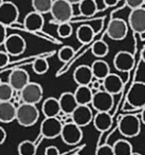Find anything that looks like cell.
<instances>
[{
  "instance_id": "46",
  "label": "cell",
  "mask_w": 145,
  "mask_h": 155,
  "mask_svg": "<svg viewBox=\"0 0 145 155\" xmlns=\"http://www.w3.org/2000/svg\"><path fill=\"white\" fill-rule=\"evenodd\" d=\"M3 1H5V0H0V5H1V3H2Z\"/></svg>"
},
{
  "instance_id": "6",
  "label": "cell",
  "mask_w": 145,
  "mask_h": 155,
  "mask_svg": "<svg viewBox=\"0 0 145 155\" xmlns=\"http://www.w3.org/2000/svg\"><path fill=\"white\" fill-rule=\"evenodd\" d=\"M60 137L68 146H75L83 139V130L73 122L64 123Z\"/></svg>"
},
{
  "instance_id": "25",
  "label": "cell",
  "mask_w": 145,
  "mask_h": 155,
  "mask_svg": "<svg viewBox=\"0 0 145 155\" xmlns=\"http://www.w3.org/2000/svg\"><path fill=\"white\" fill-rule=\"evenodd\" d=\"M94 32L93 28L89 25H82L76 30V38L82 44H89L93 38Z\"/></svg>"
},
{
  "instance_id": "18",
  "label": "cell",
  "mask_w": 145,
  "mask_h": 155,
  "mask_svg": "<svg viewBox=\"0 0 145 155\" xmlns=\"http://www.w3.org/2000/svg\"><path fill=\"white\" fill-rule=\"evenodd\" d=\"M73 80L79 86H89L91 81L93 80L91 67L88 65H81L76 67L73 72Z\"/></svg>"
},
{
  "instance_id": "1",
  "label": "cell",
  "mask_w": 145,
  "mask_h": 155,
  "mask_svg": "<svg viewBox=\"0 0 145 155\" xmlns=\"http://www.w3.org/2000/svg\"><path fill=\"white\" fill-rule=\"evenodd\" d=\"M39 110L34 104L21 103L16 108V119L15 120L21 127H32L38 121Z\"/></svg>"
},
{
  "instance_id": "35",
  "label": "cell",
  "mask_w": 145,
  "mask_h": 155,
  "mask_svg": "<svg viewBox=\"0 0 145 155\" xmlns=\"http://www.w3.org/2000/svg\"><path fill=\"white\" fill-rule=\"evenodd\" d=\"M95 155H114L112 150V146L110 144H102L98 148Z\"/></svg>"
},
{
  "instance_id": "17",
  "label": "cell",
  "mask_w": 145,
  "mask_h": 155,
  "mask_svg": "<svg viewBox=\"0 0 145 155\" xmlns=\"http://www.w3.org/2000/svg\"><path fill=\"white\" fill-rule=\"evenodd\" d=\"M45 25L44 15L33 11L26 15L24 19V27L30 32H38L41 31Z\"/></svg>"
},
{
  "instance_id": "34",
  "label": "cell",
  "mask_w": 145,
  "mask_h": 155,
  "mask_svg": "<svg viewBox=\"0 0 145 155\" xmlns=\"http://www.w3.org/2000/svg\"><path fill=\"white\" fill-rule=\"evenodd\" d=\"M73 33V28L70 22H62L57 26V35L62 38H69Z\"/></svg>"
},
{
  "instance_id": "26",
  "label": "cell",
  "mask_w": 145,
  "mask_h": 155,
  "mask_svg": "<svg viewBox=\"0 0 145 155\" xmlns=\"http://www.w3.org/2000/svg\"><path fill=\"white\" fill-rule=\"evenodd\" d=\"M79 10L84 17H92L98 12V3L95 0H82L79 3Z\"/></svg>"
},
{
  "instance_id": "43",
  "label": "cell",
  "mask_w": 145,
  "mask_h": 155,
  "mask_svg": "<svg viewBox=\"0 0 145 155\" xmlns=\"http://www.w3.org/2000/svg\"><path fill=\"white\" fill-rule=\"evenodd\" d=\"M141 58H142V61L145 63V46L143 47L142 51H141Z\"/></svg>"
},
{
  "instance_id": "32",
  "label": "cell",
  "mask_w": 145,
  "mask_h": 155,
  "mask_svg": "<svg viewBox=\"0 0 145 155\" xmlns=\"http://www.w3.org/2000/svg\"><path fill=\"white\" fill-rule=\"evenodd\" d=\"M32 68L36 74H45L48 70H49V63L46 58H38L33 62L32 64Z\"/></svg>"
},
{
  "instance_id": "44",
  "label": "cell",
  "mask_w": 145,
  "mask_h": 155,
  "mask_svg": "<svg viewBox=\"0 0 145 155\" xmlns=\"http://www.w3.org/2000/svg\"><path fill=\"white\" fill-rule=\"evenodd\" d=\"M141 121L145 124V110H143V112L141 113Z\"/></svg>"
},
{
  "instance_id": "15",
  "label": "cell",
  "mask_w": 145,
  "mask_h": 155,
  "mask_svg": "<svg viewBox=\"0 0 145 155\" xmlns=\"http://www.w3.org/2000/svg\"><path fill=\"white\" fill-rule=\"evenodd\" d=\"M134 65V58L128 51H119L113 58V66L117 70L128 72Z\"/></svg>"
},
{
  "instance_id": "40",
  "label": "cell",
  "mask_w": 145,
  "mask_h": 155,
  "mask_svg": "<svg viewBox=\"0 0 145 155\" xmlns=\"http://www.w3.org/2000/svg\"><path fill=\"white\" fill-rule=\"evenodd\" d=\"M5 139H7V132L2 127H0V146L5 143Z\"/></svg>"
},
{
  "instance_id": "33",
  "label": "cell",
  "mask_w": 145,
  "mask_h": 155,
  "mask_svg": "<svg viewBox=\"0 0 145 155\" xmlns=\"http://www.w3.org/2000/svg\"><path fill=\"white\" fill-rule=\"evenodd\" d=\"M57 55L60 62L66 63L73 58V55H74V49L71 46H64V47H62L58 50Z\"/></svg>"
},
{
  "instance_id": "27",
  "label": "cell",
  "mask_w": 145,
  "mask_h": 155,
  "mask_svg": "<svg viewBox=\"0 0 145 155\" xmlns=\"http://www.w3.org/2000/svg\"><path fill=\"white\" fill-rule=\"evenodd\" d=\"M114 155H131L134 152L132 144L126 139H119L112 144Z\"/></svg>"
},
{
  "instance_id": "28",
  "label": "cell",
  "mask_w": 145,
  "mask_h": 155,
  "mask_svg": "<svg viewBox=\"0 0 145 155\" xmlns=\"http://www.w3.org/2000/svg\"><path fill=\"white\" fill-rule=\"evenodd\" d=\"M52 5H53V0H32L33 10L41 15L50 13Z\"/></svg>"
},
{
  "instance_id": "8",
  "label": "cell",
  "mask_w": 145,
  "mask_h": 155,
  "mask_svg": "<svg viewBox=\"0 0 145 155\" xmlns=\"http://www.w3.org/2000/svg\"><path fill=\"white\" fill-rule=\"evenodd\" d=\"M62 129L63 122L57 117L45 118L40 124V135L47 139H54L60 136Z\"/></svg>"
},
{
  "instance_id": "12",
  "label": "cell",
  "mask_w": 145,
  "mask_h": 155,
  "mask_svg": "<svg viewBox=\"0 0 145 155\" xmlns=\"http://www.w3.org/2000/svg\"><path fill=\"white\" fill-rule=\"evenodd\" d=\"M128 27L138 34L145 33V8L131 10L128 15Z\"/></svg>"
},
{
  "instance_id": "4",
  "label": "cell",
  "mask_w": 145,
  "mask_h": 155,
  "mask_svg": "<svg viewBox=\"0 0 145 155\" xmlns=\"http://www.w3.org/2000/svg\"><path fill=\"white\" fill-rule=\"evenodd\" d=\"M19 95L22 103L34 104V105H36L43 99L44 89L40 84H38L36 82H31L30 81L19 91Z\"/></svg>"
},
{
  "instance_id": "39",
  "label": "cell",
  "mask_w": 145,
  "mask_h": 155,
  "mask_svg": "<svg viewBox=\"0 0 145 155\" xmlns=\"http://www.w3.org/2000/svg\"><path fill=\"white\" fill-rule=\"evenodd\" d=\"M45 155H60V150L55 146H49L45 149Z\"/></svg>"
},
{
  "instance_id": "16",
  "label": "cell",
  "mask_w": 145,
  "mask_h": 155,
  "mask_svg": "<svg viewBox=\"0 0 145 155\" xmlns=\"http://www.w3.org/2000/svg\"><path fill=\"white\" fill-rule=\"evenodd\" d=\"M102 85L104 87V91L112 96L118 95V94L121 93L123 91V86H124L123 80L121 79V77L111 72L102 81Z\"/></svg>"
},
{
  "instance_id": "24",
  "label": "cell",
  "mask_w": 145,
  "mask_h": 155,
  "mask_svg": "<svg viewBox=\"0 0 145 155\" xmlns=\"http://www.w3.org/2000/svg\"><path fill=\"white\" fill-rule=\"evenodd\" d=\"M73 95L79 105H89L91 103L93 91L89 86H77Z\"/></svg>"
},
{
  "instance_id": "45",
  "label": "cell",
  "mask_w": 145,
  "mask_h": 155,
  "mask_svg": "<svg viewBox=\"0 0 145 155\" xmlns=\"http://www.w3.org/2000/svg\"><path fill=\"white\" fill-rule=\"evenodd\" d=\"M131 155H142V154H140V153H136V152H132V153H131Z\"/></svg>"
},
{
  "instance_id": "3",
  "label": "cell",
  "mask_w": 145,
  "mask_h": 155,
  "mask_svg": "<svg viewBox=\"0 0 145 155\" xmlns=\"http://www.w3.org/2000/svg\"><path fill=\"white\" fill-rule=\"evenodd\" d=\"M50 13L58 24L69 22L73 17V7L66 0H53Z\"/></svg>"
},
{
  "instance_id": "36",
  "label": "cell",
  "mask_w": 145,
  "mask_h": 155,
  "mask_svg": "<svg viewBox=\"0 0 145 155\" xmlns=\"http://www.w3.org/2000/svg\"><path fill=\"white\" fill-rule=\"evenodd\" d=\"M125 3L130 10H134L144 5L145 0H125Z\"/></svg>"
},
{
  "instance_id": "11",
  "label": "cell",
  "mask_w": 145,
  "mask_h": 155,
  "mask_svg": "<svg viewBox=\"0 0 145 155\" xmlns=\"http://www.w3.org/2000/svg\"><path fill=\"white\" fill-rule=\"evenodd\" d=\"M113 96L103 89L93 93L90 104L96 112H110L113 106Z\"/></svg>"
},
{
  "instance_id": "5",
  "label": "cell",
  "mask_w": 145,
  "mask_h": 155,
  "mask_svg": "<svg viewBox=\"0 0 145 155\" xmlns=\"http://www.w3.org/2000/svg\"><path fill=\"white\" fill-rule=\"evenodd\" d=\"M19 10L12 1H3L0 5V24L5 27L13 26L18 21Z\"/></svg>"
},
{
  "instance_id": "42",
  "label": "cell",
  "mask_w": 145,
  "mask_h": 155,
  "mask_svg": "<svg viewBox=\"0 0 145 155\" xmlns=\"http://www.w3.org/2000/svg\"><path fill=\"white\" fill-rule=\"evenodd\" d=\"M66 1H68L69 3H70V5H79V2H81L82 0H66Z\"/></svg>"
},
{
  "instance_id": "19",
  "label": "cell",
  "mask_w": 145,
  "mask_h": 155,
  "mask_svg": "<svg viewBox=\"0 0 145 155\" xmlns=\"http://www.w3.org/2000/svg\"><path fill=\"white\" fill-rule=\"evenodd\" d=\"M58 102H60V110L66 115H71L73 110L76 108V106L79 105L73 93H70V91L63 93L58 99Z\"/></svg>"
},
{
  "instance_id": "37",
  "label": "cell",
  "mask_w": 145,
  "mask_h": 155,
  "mask_svg": "<svg viewBox=\"0 0 145 155\" xmlns=\"http://www.w3.org/2000/svg\"><path fill=\"white\" fill-rule=\"evenodd\" d=\"M10 62V55L5 51H0V69L7 67Z\"/></svg>"
},
{
  "instance_id": "41",
  "label": "cell",
  "mask_w": 145,
  "mask_h": 155,
  "mask_svg": "<svg viewBox=\"0 0 145 155\" xmlns=\"http://www.w3.org/2000/svg\"><path fill=\"white\" fill-rule=\"evenodd\" d=\"M119 2V0H103V3L106 8H111L117 5V3Z\"/></svg>"
},
{
  "instance_id": "47",
  "label": "cell",
  "mask_w": 145,
  "mask_h": 155,
  "mask_svg": "<svg viewBox=\"0 0 145 155\" xmlns=\"http://www.w3.org/2000/svg\"><path fill=\"white\" fill-rule=\"evenodd\" d=\"M72 155H79V154H72Z\"/></svg>"
},
{
  "instance_id": "13",
  "label": "cell",
  "mask_w": 145,
  "mask_h": 155,
  "mask_svg": "<svg viewBox=\"0 0 145 155\" xmlns=\"http://www.w3.org/2000/svg\"><path fill=\"white\" fill-rule=\"evenodd\" d=\"M71 118L73 123L79 125V127H84L92 122L93 113L89 105H77L71 114Z\"/></svg>"
},
{
  "instance_id": "14",
  "label": "cell",
  "mask_w": 145,
  "mask_h": 155,
  "mask_svg": "<svg viewBox=\"0 0 145 155\" xmlns=\"http://www.w3.org/2000/svg\"><path fill=\"white\" fill-rule=\"evenodd\" d=\"M30 82V75L24 69H14L9 75V84L15 91H20Z\"/></svg>"
},
{
  "instance_id": "20",
  "label": "cell",
  "mask_w": 145,
  "mask_h": 155,
  "mask_svg": "<svg viewBox=\"0 0 145 155\" xmlns=\"http://www.w3.org/2000/svg\"><path fill=\"white\" fill-rule=\"evenodd\" d=\"M16 106L13 102H0V122L11 123L16 119Z\"/></svg>"
},
{
  "instance_id": "31",
  "label": "cell",
  "mask_w": 145,
  "mask_h": 155,
  "mask_svg": "<svg viewBox=\"0 0 145 155\" xmlns=\"http://www.w3.org/2000/svg\"><path fill=\"white\" fill-rule=\"evenodd\" d=\"M14 91L12 86L7 82H1L0 83V102H5V101H11L13 99Z\"/></svg>"
},
{
  "instance_id": "10",
  "label": "cell",
  "mask_w": 145,
  "mask_h": 155,
  "mask_svg": "<svg viewBox=\"0 0 145 155\" xmlns=\"http://www.w3.org/2000/svg\"><path fill=\"white\" fill-rule=\"evenodd\" d=\"M107 36L112 41H123L128 33V25L122 18H112L107 27Z\"/></svg>"
},
{
  "instance_id": "30",
  "label": "cell",
  "mask_w": 145,
  "mask_h": 155,
  "mask_svg": "<svg viewBox=\"0 0 145 155\" xmlns=\"http://www.w3.org/2000/svg\"><path fill=\"white\" fill-rule=\"evenodd\" d=\"M37 151L36 143L31 140H24L18 144V154L19 155H35Z\"/></svg>"
},
{
  "instance_id": "21",
  "label": "cell",
  "mask_w": 145,
  "mask_h": 155,
  "mask_svg": "<svg viewBox=\"0 0 145 155\" xmlns=\"http://www.w3.org/2000/svg\"><path fill=\"white\" fill-rule=\"evenodd\" d=\"M92 122L98 131L105 132L112 125V117L109 112H98L93 116Z\"/></svg>"
},
{
  "instance_id": "48",
  "label": "cell",
  "mask_w": 145,
  "mask_h": 155,
  "mask_svg": "<svg viewBox=\"0 0 145 155\" xmlns=\"http://www.w3.org/2000/svg\"><path fill=\"white\" fill-rule=\"evenodd\" d=\"M0 83H1V80H0Z\"/></svg>"
},
{
  "instance_id": "9",
  "label": "cell",
  "mask_w": 145,
  "mask_h": 155,
  "mask_svg": "<svg viewBox=\"0 0 145 155\" xmlns=\"http://www.w3.org/2000/svg\"><path fill=\"white\" fill-rule=\"evenodd\" d=\"M3 47H5V51L9 55L18 56L26 51L27 43L26 39L19 34H11L7 36L3 43Z\"/></svg>"
},
{
  "instance_id": "29",
  "label": "cell",
  "mask_w": 145,
  "mask_h": 155,
  "mask_svg": "<svg viewBox=\"0 0 145 155\" xmlns=\"http://www.w3.org/2000/svg\"><path fill=\"white\" fill-rule=\"evenodd\" d=\"M91 52L94 56L98 58H102L104 56H106L109 52V47L108 44L104 41H96L92 44L91 47Z\"/></svg>"
},
{
  "instance_id": "23",
  "label": "cell",
  "mask_w": 145,
  "mask_h": 155,
  "mask_svg": "<svg viewBox=\"0 0 145 155\" xmlns=\"http://www.w3.org/2000/svg\"><path fill=\"white\" fill-rule=\"evenodd\" d=\"M90 67H91L93 78L98 81H103L110 73V67H109L108 63L106 61L96 60L92 63V65Z\"/></svg>"
},
{
  "instance_id": "38",
  "label": "cell",
  "mask_w": 145,
  "mask_h": 155,
  "mask_svg": "<svg viewBox=\"0 0 145 155\" xmlns=\"http://www.w3.org/2000/svg\"><path fill=\"white\" fill-rule=\"evenodd\" d=\"M7 36H8L7 27H5L3 25L0 24V46H3V43H5Z\"/></svg>"
},
{
  "instance_id": "7",
  "label": "cell",
  "mask_w": 145,
  "mask_h": 155,
  "mask_svg": "<svg viewBox=\"0 0 145 155\" xmlns=\"http://www.w3.org/2000/svg\"><path fill=\"white\" fill-rule=\"evenodd\" d=\"M127 103L134 108L145 106V83L134 82L127 94Z\"/></svg>"
},
{
  "instance_id": "22",
  "label": "cell",
  "mask_w": 145,
  "mask_h": 155,
  "mask_svg": "<svg viewBox=\"0 0 145 155\" xmlns=\"http://www.w3.org/2000/svg\"><path fill=\"white\" fill-rule=\"evenodd\" d=\"M41 112L45 115L46 118H52V117H57L62 110H60V102L58 99L54 97H49L44 101L41 106Z\"/></svg>"
},
{
  "instance_id": "2",
  "label": "cell",
  "mask_w": 145,
  "mask_h": 155,
  "mask_svg": "<svg viewBox=\"0 0 145 155\" xmlns=\"http://www.w3.org/2000/svg\"><path fill=\"white\" fill-rule=\"evenodd\" d=\"M119 131L126 138H134L141 132V120L134 115H125L119 121Z\"/></svg>"
}]
</instances>
